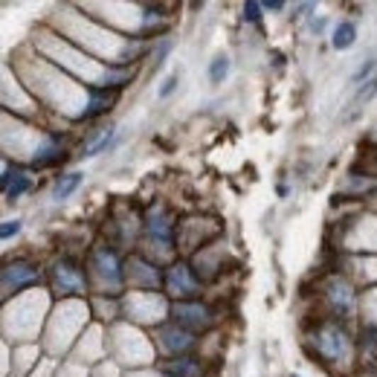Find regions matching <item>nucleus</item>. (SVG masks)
<instances>
[{
    "label": "nucleus",
    "mask_w": 377,
    "mask_h": 377,
    "mask_svg": "<svg viewBox=\"0 0 377 377\" xmlns=\"http://www.w3.org/2000/svg\"><path fill=\"white\" fill-rule=\"evenodd\" d=\"M52 281H55V291H58L61 296H76V293H84V288H87V276H84V270H81L79 264L67 261V259L55 264V270H52Z\"/></svg>",
    "instance_id": "nucleus-2"
},
{
    "label": "nucleus",
    "mask_w": 377,
    "mask_h": 377,
    "mask_svg": "<svg viewBox=\"0 0 377 377\" xmlns=\"http://www.w3.org/2000/svg\"><path fill=\"white\" fill-rule=\"evenodd\" d=\"M113 102H116V90H111V87H93L90 96H87V105L81 111V119H96V116H102L105 111H111Z\"/></svg>",
    "instance_id": "nucleus-6"
},
{
    "label": "nucleus",
    "mask_w": 377,
    "mask_h": 377,
    "mask_svg": "<svg viewBox=\"0 0 377 377\" xmlns=\"http://www.w3.org/2000/svg\"><path fill=\"white\" fill-rule=\"evenodd\" d=\"M261 9H264V4H256V0H247V4H244V21L259 23V21H261Z\"/></svg>",
    "instance_id": "nucleus-17"
},
{
    "label": "nucleus",
    "mask_w": 377,
    "mask_h": 377,
    "mask_svg": "<svg viewBox=\"0 0 377 377\" xmlns=\"http://www.w3.org/2000/svg\"><path fill=\"white\" fill-rule=\"evenodd\" d=\"M177 84H180V79H177V73H171L163 84H160V90H157V96H160V99H169L171 96V93L177 90Z\"/></svg>",
    "instance_id": "nucleus-18"
},
{
    "label": "nucleus",
    "mask_w": 377,
    "mask_h": 377,
    "mask_svg": "<svg viewBox=\"0 0 377 377\" xmlns=\"http://www.w3.org/2000/svg\"><path fill=\"white\" fill-rule=\"evenodd\" d=\"M113 137H116V128H102L96 137H93L87 145H84V157H96V154H102V151H108L111 145H113Z\"/></svg>",
    "instance_id": "nucleus-12"
},
{
    "label": "nucleus",
    "mask_w": 377,
    "mask_h": 377,
    "mask_svg": "<svg viewBox=\"0 0 377 377\" xmlns=\"http://www.w3.org/2000/svg\"><path fill=\"white\" fill-rule=\"evenodd\" d=\"M325 23H328V18L320 15V18H310L308 26H310V33H313V35H322V33H325Z\"/></svg>",
    "instance_id": "nucleus-20"
},
{
    "label": "nucleus",
    "mask_w": 377,
    "mask_h": 377,
    "mask_svg": "<svg viewBox=\"0 0 377 377\" xmlns=\"http://www.w3.org/2000/svg\"><path fill=\"white\" fill-rule=\"evenodd\" d=\"M374 67H377V61H374V58H368L366 64H360V67H357V73L351 76V84H360V81L366 84V81L371 79V70H374Z\"/></svg>",
    "instance_id": "nucleus-16"
},
{
    "label": "nucleus",
    "mask_w": 377,
    "mask_h": 377,
    "mask_svg": "<svg viewBox=\"0 0 377 377\" xmlns=\"http://www.w3.org/2000/svg\"><path fill=\"white\" fill-rule=\"evenodd\" d=\"M374 93H377V76H371L366 84H360V87H357L354 99L349 102V116H345V119H351V116H354V113H357V111H360V108L371 99V96H374Z\"/></svg>",
    "instance_id": "nucleus-13"
},
{
    "label": "nucleus",
    "mask_w": 377,
    "mask_h": 377,
    "mask_svg": "<svg viewBox=\"0 0 377 377\" xmlns=\"http://www.w3.org/2000/svg\"><path fill=\"white\" fill-rule=\"evenodd\" d=\"M171 313H174V322H177L183 331H188V334L206 331V328L212 325V313H209V308L201 305V302H177V305L171 308Z\"/></svg>",
    "instance_id": "nucleus-1"
},
{
    "label": "nucleus",
    "mask_w": 377,
    "mask_h": 377,
    "mask_svg": "<svg viewBox=\"0 0 377 377\" xmlns=\"http://www.w3.org/2000/svg\"><path fill=\"white\" fill-rule=\"evenodd\" d=\"M81 180H84V174H79V171H70V174H64V177H58V183H55V188H52V198L55 201H67L76 188L81 186Z\"/></svg>",
    "instance_id": "nucleus-10"
},
{
    "label": "nucleus",
    "mask_w": 377,
    "mask_h": 377,
    "mask_svg": "<svg viewBox=\"0 0 377 377\" xmlns=\"http://www.w3.org/2000/svg\"><path fill=\"white\" fill-rule=\"evenodd\" d=\"M41 278V273L33 267V264H23V261H15L4 270V293H18L29 285H35V281Z\"/></svg>",
    "instance_id": "nucleus-3"
},
{
    "label": "nucleus",
    "mask_w": 377,
    "mask_h": 377,
    "mask_svg": "<svg viewBox=\"0 0 377 377\" xmlns=\"http://www.w3.org/2000/svg\"><path fill=\"white\" fill-rule=\"evenodd\" d=\"M18 232H21V221H18V218H15V221H4V227H0V238H4V241H9Z\"/></svg>",
    "instance_id": "nucleus-19"
},
{
    "label": "nucleus",
    "mask_w": 377,
    "mask_h": 377,
    "mask_svg": "<svg viewBox=\"0 0 377 377\" xmlns=\"http://www.w3.org/2000/svg\"><path fill=\"white\" fill-rule=\"evenodd\" d=\"M166 285L174 296H180L186 302V296H195L198 293V278H195V270L186 267V264H174L166 276Z\"/></svg>",
    "instance_id": "nucleus-4"
},
{
    "label": "nucleus",
    "mask_w": 377,
    "mask_h": 377,
    "mask_svg": "<svg viewBox=\"0 0 377 377\" xmlns=\"http://www.w3.org/2000/svg\"><path fill=\"white\" fill-rule=\"evenodd\" d=\"M230 76V55H215L209 64V81L212 84H224V79Z\"/></svg>",
    "instance_id": "nucleus-14"
},
{
    "label": "nucleus",
    "mask_w": 377,
    "mask_h": 377,
    "mask_svg": "<svg viewBox=\"0 0 377 377\" xmlns=\"http://www.w3.org/2000/svg\"><path fill=\"white\" fill-rule=\"evenodd\" d=\"M160 337L166 339L163 345L169 349V354H183V351L192 349V342H195V334L183 331L180 325H177V328H163V331H160Z\"/></svg>",
    "instance_id": "nucleus-7"
},
{
    "label": "nucleus",
    "mask_w": 377,
    "mask_h": 377,
    "mask_svg": "<svg viewBox=\"0 0 377 377\" xmlns=\"http://www.w3.org/2000/svg\"><path fill=\"white\" fill-rule=\"evenodd\" d=\"M357 41V23L354 21H339L334 26V35H331V47L334 50H351Z\"/></svg>",
    "instance_id": "nucleus-9"
},
{
    "label": "nucleus",
    "mask_w": 377,
    "mask_h": 377,
    "mask_svg": "<svg viewBox=\"0 0 377 377\" xmlns=\"http://www.w3.org/2000/svg\"><path fill=\"white\" fill-rule=\"evenodd\" d=\"M291 377H299V374H291Z\"/></svg>",
    "instance_id": "nucleus-22"
},
{
    "label": "nucleus",
    "mask_w": 377,
    "mask_h": 377,
    "mask_svg": "<svg viewBox=\"0 0 377 377\" xmlns=\"http://www.w3.org/2000/svg\"><path fill=\"white\" fill-rule=\"evenodd\" d=\"M163 368H166L171 377H198V371H201L198 360H188V357H174V360L163 363Z\"/></svg>",
    "instance_id": "nucleus-11"
},
{
    "label": "nucleus",
    "mask_w": 377,
    "mask_h": 377,
    "mask_svg": "<svg viewBox=\"0 0 377 377\" xmlns=\"http://www.w3.org/2000/svg\"><path fill=\"white\" fill-rule=\"evenodd\" d=\"M264 9L267 12H281V9H285V4H281V0H270V4H264Z\"/></svg>",
    "instance_id": "nucleus-21"
},
{
    "label": "nucleus",
    "mask_w": 377,
    "mask_h": 377,
    "mask_svg": "<svg viewBox=\"0 0 377 377\" xmlns=\"http://www.w3.org/2000/svg\"><path fill=\"white\" fill-rule=\"evenodd\" d=\"M29 186H33V180H29L23 171H4V192H6V201H18L21 195L29 192Z\"/></svg>",
    "instance_id": "nucleus-8"
},
{
    "label": "nucleus",
    "mask_w": 377,
    "mask_h": 377,
    "mask_svg": "<svg viewBox=\"0 0 377 377\" xmlns=\"http://www.w3.org/2000/svg\"><path fill=\"white\" fill-rule=\"evenodd\" d=\"M169 52H171V38H160V41H157V47H154V67H160Z\"/></svg>",
    "instance_id": "nucleus-15"
},
{
    "label": "nucleus",
    "mask_w": 377,
    "mask_h": 377,
    "mask_svg": "<svg viewBox=\"0 0 377 377\" xmlns=\"http://www.w3.org/2000/svg\"><path fill=\"white\" fill-rule=\"evenodd\" d=\"M349 349V337H345L339 328H322L320 339H317V351L328 360H339Z\"/></svg>",
    "instance_id": "nucleus-5"
}]
</instances>
